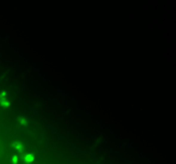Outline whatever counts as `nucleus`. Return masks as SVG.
Returning a JSON list of instances; mask_svg holds the SVG:
<instances>
[{
    "instance_id": "1",
    "label": "nucleus",
    "mask_w": 176,
    "mask_h": 164,
    "mask_svg": "<svg viewBox=\"0 0 176 164\" xmlns=\"http://www.w3.org/2000/svg\"><path fill=\"white\" fill-rule=\"evenodd\" d=\"M11 146L15 149H16L18 151H20V152H22V151H23V145L20 142H15L12 144Z\"/></svg>"
},
{
    "instance_id": "2",
    "label": "nucleus",
    "mask_w": 176,
    "mask_h": 164,
    "mask_svg": "<svg viewBox=\"0 0 176 164\" xmlns=\"http://www.w3.org/2000/svg\"><path fill=\"white\" fill-rule=\"evenodd\" d=\"M34 160V156L32 154H27L25 156V162L27 163H30Z\"/></svg>"
},
{
    "instance_id": "3",
    "label": "nucleus",
    "mask_w": 176,
    "mask_h": 164,
    "mask_svg": "<svg viewBox=\"0 0 176 164\" xmlns=\"http://www.w3.org/2000/svg\"><path fill=\"white\" fill-rule=\"evenodd\" d=\"M1 99H3V100H0V104H1V106H3V107H9L10 106V102L5 100V98H4V96H1Z\"/></svg>"
},
{
    "instance_id": "4",
    "label": "nucleus",
    "mask_w": 176,
    "mask_h": 164,
    "mask_svg": "<svg viewBox=\"0 0 176 164\" xmlns=\"http://www.w3.org/2000/svg\"><path fill=\"white\" fill-rule=\"evenodd\" d=\"M18 120H19V122H20L21 125H27V121L24 119V118H22V117H20L19 119H18Z\"/></svg>"
},
{
    "instance_id": "5",
    "label": "nucleus",
    "mask_w": 176,
    "mask_h": 164,
    "mask_svg": "<svg viewBox=\"0 0 176 164\" xmlns=\"http://www.w3.org/2000/svg\"><path fill=\"white\" fill-rule=\"evenodd\" d=\"M12 163H17V157L16 156H14L13 158H12Z\"/></svg>"
}]
</instances>
